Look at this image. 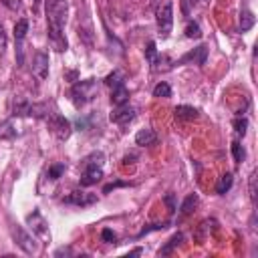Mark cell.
Masks as SVG:
<instances>
[{"mask_svg":"<svg viewBox=\"0 0 258 258\" xmlns=\"http://www.w3.org/2000/svg\"><path fill=\"white\" fill-rule=\"evenodd\" d=\"M185 36L187 38H202V28L198 22H187L185 26Z\"/></svg>","mask_w":258,"mask_h":258,"instance_id":"26","label":"cell"},{"mask_svg":"<svg viewBox=\"0 0 258 258\" xmlns=\"http://www.w3.org/2000/svg\"><path fill=\"white\" fill-rule=\"evenodd\" d=\"M10 232H12V238L16 240V244L26 252V254H36L38 252V244H36V240L32 238V234H28L26 230H22L20 226H12L10 228Z\"/></svg>","mask_w":258,"mask_h":258,"instance_id":"6","label":"cell"},{"mask_svg":"<svg viewBox=\"0 0 258 258\" xmlns=\"http://www.w3.org/2000/svg\"><path fill=\"white\" fill-rule=\"evenodd\" d=\"M155 24H157V32L161 38H167L171 28H173V4L165 2L157 8L155 12Z\"/></svg>","mask_w":258,"mask_h":258,"instance_id":"5","label":"cell"},{"mask_svg":"<svg viewBox=\"0 0 258 258\" xmlns=\"http://www.w3.org/2000/svg\"><path fill=\"white\" fill-rule=\"evenodd\" d=\"M103 165H105V155H103V151H93L91 155H87V157L81 161V167H83L81 185H83V187H89V185L101 181V177H103Z\"/></svg>","mask_w":258,"mask_h":258,"instance_id":"2","label":"cell"},{"mask_svg":"<svg viewBox=\"0 0 258 258\" xmlns=\"http://www.w3.org/2000/svg\"><path fill=\"white\" fill-rule=\"evenodd\" d=\"M6 46H8V36L4 32V26L0 24V56L6 52Z\"/></svg>","mask_w":258,"mask_h":258,"instance_id":"30","label":"cell"},{"mask_svg":"<svg viewBox=\"0 0 258 258\" xmlns=\"http://www.w3.org/2000/svg\"><path fill=\"white\" fill-rule=\"evenodd\" d=\"M67 0H46V38L56 52H64L69 48L67 36L62 32L67 24Z\"/></svg>","mask_w":258,"mask_h":258,"instance_id":"1","label":"cell"},{"mask_svg":"<svg viewBox=\"0 0 258 258\" xmlns=\"http://www.w3.org/2000/svg\"><path fill=\"white\" fill-rule=\"evenodd\" d=\"M133 119H135V109H133L129 103L115 105V109L111 111V121L117 123L119 127H127Z\"/></svg>","mask_w":258,"mask_h":258,"instance_id":"7","label":"cell"},{"mask_svg":"<svg viewBox=\"0 0 258 258\" xmlns=\"http://www.w3.org/2000/svg\"><path fill=\"white\" fill-rule=\"evenodd\" d=\"M198 202H200V198L196 196V194H189L185 200H183V204H181V216L185 218V216H189L194 210H196V206H198Z\"/></svg>","mask_w":258,"mask_h":258,"instance_id":"20","label":"cell"},{"mask_svg":"<svg viewBox=\"0 0 258 258\" xmlns=\"http://www.w3.org/2000/svg\"><path fill=\"white\" fill-rule=\"evenodd\" d=\"M26 224L30 226V230L36 234V236H40V238H48V226H46V220L42 218V214L38 212V210H32V214H28L26 216Z\"/></svg>","mask_w":258,"mask_h":258,"instance_id":"9","label":"cell"},{"mask_svg":"<svg viewBox=\"0 0 258 258\" xmlns=\"http://www.w3.org/2000/svg\"><path fill=\"white\" fill-rule=\"evenodd\" d=\"M119 83H125V75L121 71H113L111 75L105 77V85H109V87H115Z\"/></svg>","mask_w":258,"mask_h":258,"instance_id":"24","label":"cell"},{"mask_svg":"<svg viewBox=\"0 0 258 258\" xmlns=\"http://www.w3.org/2000/svg\"><path fill=\"white\" fill-rule=\"evenodd\" d=\"M196 4H198V0H179V6H181V14H183V16H189Z\"/></svg>","mask_w":258,"mask_h":258,"instance_id":"29","label":"cell"},{"mask_svg":"<svg viewBox=\"0 0 258 258\" xmlns=\"http://www.w3.org/2000/svg\"><path fill=\"white\" fill-rule=\"evenodd\" d=\"M232 183H234V177H232V173H224V175L220 177V183L216 185V191L222 196V194H226V191L232 187Z\"/></svg>","mask_w":258,"mask_h":258,"instance_id":"23","label":"cell"},{"mask_svg":"<svg viewBox=\"0 0 258 258\" xmlns=\"http://www.w3.org/2000/svg\"><path fill=\"white\" fill-rule=\"evenodd\" d=\"M165 204L169 206V212H173L175 210V206H173V196L169 194V196H165Z\"/></svg>","mask_w":258,"mask_h":258,"instance_id":"34","label":"cell"},{"mask_svg":"<svg viewBox=\"0 0 258 258\" xmlns=\"http://www.w3.org/2000/svg\"><path fill=\"white\" fill-rule=\"evenodd\" d=\"M62 171H64V163H52L48 167V171H46V177L54 181V179H58L62 175Z\"/></svg>","mask_w":258,"mask_h":258,"instance_id":"25","label":"cell"},{"mask_svg":"<svg viewBox=\"0 0 258 258\" xmlns=\"http://www.w3.org/2000/svg\"><path fill=\"white\" fill-rule=\"evenodd\" d=\"M30 107H32V103L28 99L16 95V97H12V103H10V115L12 117H28Z\"/></svg>","mask_w":258,"mask_h":258,"instance_id":"13","label":"cell"},{"mask_svg":"<svg viewBox=\"0 0 258 258\" xmlns=\"http://www.w3.org/2000/svg\"><path fill=\"white\" fill-rule=\"evenodd\" d=\"M254 22H256L254 14H252L248 8H244V10L240 12V30H242V32H248V30L254 26Z\"/></svg>","mask_w":258,"mask_h":258,"instance_id":"19","label":"cell"},{"mask_svg":"<svg viewBox=\"0 0 258 258\" xmlns=\"http://www.w3.org/2000/svg\"><path fill=\"white\" fill-rule=\"evenodd\" d=\"M95 95H97V83H95V79L79 81L71 89V97H73V103H75L77 109H81L83 105H87L89 101H93Z\"/></svg>","mask_w":258,"mask_h":258,"instance_id":"3","label":"cell"},{"mask_svg":"<svg viewBox=\"0 0 258 258\" xmlns=\"http://www.w3.org/2000/svg\"><path fill=\"white\" fill-rule=\"evenodd\" d=\"M232 155H234L236 161H244V157H246V151H244V147L238 141L232 143Z\"/></svg>","mask_w":258,"mask_h":258,"instance_id":"28","label":"cell"},{"mask_svg":"<svg viewBox=\"0 0 258 258\" xmlns=\"http://www.w3.org/2000/svg\"><path fill=\"white\" fill-rule=\"evenodd\" d=\"M111 103H113V105L129 103V91H127L125 83H119V85L111 87Z\"/></svg>","mask_w":258,"mask_h":258,"instance_id":"15","label":"cell"},{"mask_svg":"<svg viewBox=\"0 0 258 258\" xmlns=\"http://www.w3.org/2000/svg\"><path fill=\"white\" fill-rule=\"evenodd\" d=\"M206 58H208V46H206V44H200V46L191 48L189 52H185V54L177 60V64L194 62V64H198V67H204V64H206Z\"/></svg>","mask_w":258,"mask_h":258,"instance_id":"11","label":"cell"},{"mask_svg":"<svg viewBox=\"0 0 258 258\" xmlns=\"http://www.w3.org/2000/svg\"><path fill=\"white\" fill-rule=\"evenodd\" d=\"M32 75L38 81H44L48 77V54L44 50H36L32 58Z\"/></svg>","mask_w":258,"mask_h":258,"instance_id":"10","label":"cell"},{"mask_svg":"<svg viewBox=\"0 0 258 258\" xmlns=\"http://www.w3.org/2000/svg\"><path fill=\"white\" fill-rule=\"evenodd\" d=\"M64 204H71V206H79V208H87V206H93L97 202V194H91V191H83V189H75L71 191L67 198H62Z\"/></svg>","mask_w":258,"mask_h":258,"instance_id":"8","label":"cell"},{"mask_svg":"<svg viewBox=\"0 0 258 258\" xmlns=\"http://www.w3.org/2000/svg\"><path fill=\"white\" fill-rule=\"evenodd\" d=\"M175 117L179 121H194L198 117V109L189 107V105H177L175 107Z\"/></svg>","mask_w":258,"mask_h":258,"instance_id":"16","label":"cell"},{"mask_svg":"<svg viewBox=\"0 0 258 258\" xmlns=\"http://www.w3.org/2000/svg\"><path fill=\"white\" fill-rule=\"evenodd\" d=\"M181 242H183V234H181V232L173 234V236L167 240V244L159 248V256H167V254H171V252H173V248H175V246H179Z\"/></svg>","mask_w":258,"mask_h":258,"instance_id":"18","label":"cell"},{"mask_svg":"<svg viewBox=\"0 0 258 258\" xmlns=\"http://www.w3.org/2000/svg\"><path fill=\"white\" fill-rule=\"evenodd\" d=\"M2 2H4L8 8H12V10H16V8H20V6H22V4H20V0H2Z\"/></svg>","mask_w":258,"mask_h":258,"instance_id":"33","label":"cell"},{"mask_svg":"<svg viewBox=\"0 0 258 258\" xmlns=\"http://www.w3.org/2000/svg\"><path fill=\"white\" fill-rule=\"evenodd\" d=\"M145 58H147V62L151 64V71H157V64L161 62V56L157 54V48H155V42H153V40H149V42H147Z\"/></svg>","mask_w":258,"mask_h":258,"instance_id":"17","label":"cell"},{"mask_svg":"<svg viewBox=\"0 0 258 258\" xmlns=\"http://www.w3.org/2000/svg\"><path fill=\"white\" fill-rule=\"evenodd\" d=\"M62 254H73V250L67 246V248H58V250L54 252V256H62Z\"/></svg>","mask_w":258,"mask_h":258,"instance_id":"35","label":"cell"},{"mask_svg":"<svg viewBox=\"0 0 258 258\" xmlns=\"http://www.w3.org/2000/svg\"><path fill=\"white\" fill-rule=\"evenodd\" d=\"M16 137V129L12 125V121H2L0 123V139L2 141H10Z\"/></svg>","mask_w":258,"mask_h":258,"instance_id":"21","label":"cell"},{"mask_svg":"<svg viewBox=\"0 0 258 258\" xmlns=\"http://www.w3.org/2000/svg\"><path fill=\"white\" fill-rule=\"evenodd\" d=\"M44 121H46V125H48V129H50V133H52L58 141H67V139L71 137L73 125H71V121H69L67 117H62L60 113L48 111V113L44 115Z\"/></svg>","mask_w":258,"mask_h":258,"instance_id":"4","label":"cell"},{"mask_svg":"<svg viewBox=\"0 0 258 258\" xmlns=\"http://www.w3.org/2000/svg\"><path fill=\"white\" fill-rule=\"evenodd\" d=\"M153 97H157V99H167V97H171V87H169L165 81H159V83L153 87Z\"/></svg>","mask_w":258,"mask_h":258,"instance_id":"22","label":"cell"},{"mask_svg":"<svg viewBox=\"0 0 258 258\" xmlns=\"http://www.w3.org/2000/svg\"><path fill=\"white\" fill-rule=\"evenodd\" d=\"M137 254H141V248H137V250H131V252H129V256H137Z\"/></svg>","mask_w":258,"mask_h":258,"instance_id":"36","label":"cell"},{"mask_svg":"<svg viewBox=\"0 0 258 258\" xmlns=\"http://www.w3.org/2000/svg\"><path fill=\"white\" fill-rule=\"evenodd\" d=\"M34 2H38V0H34Z\"/></svg>","mask_w":258,"mask_h":258,"instance_id":"37","label":"cell"},{"mask_svg":"<svg viewBox=\"0 0 258 258\" xmlns=\"http://www.w3.org/2000/svg\"><path fill=\"white\" fill-rule=\"evenodd\" d=\"M28 32V20L26 18H20L16 24H14V40H16V58H18V64H22V40Z\"/></svg>","mask_w":258,"mask_h":258,"instance_id":"12","label":"cell"},{"mask_svg":"<svg viewBox=\"0 0 258 258\" xmlns=\"http://www.w3.org/2000/svg\"><path fill=\"white\" fill-rule=\"evenodd\" d=\"M232 125H234V131H236L238 135H244V133H246V127H248V119H246V117H236Z\"/></svg>","mask_w":258,"mask_h":258,"instance_id":"27","label":"cell"},{"mask_svg":"<svg viewBox=\"0 0 258 258\" xmlns=\"http://www.w3.org/2000/svg\"><path fill=\"white\" fill-rule=\"evenodd\" d=\"M101 238H103V242H109V244H113V242L117 240L115 232H113V230H109V228H105V230L101 232Z\"/></svg>","mask_w":258,"mask_h":258,"instance_id":"31","label":"cell"},{"mask_svg":"<svg viewBox=\"0 0 258 258\" xmlns=\"http://www.w3.org/2000/svg\"><path fill=\"white\" fill-rule=\"evenodd\" d=\"M135 143L141 145V147H149V145H155L157 143V135L153 129L145 127V129H139L137 135H135Z\"/></svg>","mask_w":258,"mask_h":258,"instance_id":"14","label":"cell"},{"mask_svg":"<svg viewBox=\"0 0 258 258\" xmlns=\"http://www.w3.org/2000/svg\"><path fill=\"white\" fill-rule=\"evenodd\" d=\"M254 181H256V173L250 175V198H252V202H256V187H254Z\"/></svg>","mask_w":258,"mask_h":258,"instance_id":"32","label":"cell"}]
</instances>
